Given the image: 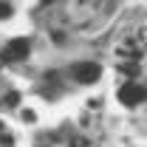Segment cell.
I'll return each mask as SVG.
<instances>
[{"label": "cell", "mask_w": 147, "mask_h": 147, "mask_svg": "<svg viewBox=\"0 0 147 147\" xmlns=\"http://www.w3.org/2000/svg\"><path fill=\"white\" fill-rule=\"evenodd\" d=\"M17 99H20V93H6V105H9V108H11V105H17Z\"/></svg>", "instance_id": "5"}, {"label": "cell", "mask_w": 147, "mask_h": 147, "mask_svg": "<svg viewBox=\"0 0 147 147\" xmlns=\"http://www.w3.org/2000/svg\"><path fill=\"white\" fill-rule=\"evenodd\" d=\"M71 74H74L76 82H96L102 68L96 62H76V65H71Z\"/></svg>", "instance_id": "3"}, {"label": "cell", "mask_w": 147, "mask_h": 147, "mask_svg": "<svg viewBox=\"0 0 147 147\" xmlns=\"http://www.w3.org/2000/svg\"><path fill=\"white\" fill-rule=\"evenodd\" d=\"M0 130H3V125H0Z\"/></svg>", "instance_id": "9"}, {"label": "cell", "mask_w": 147, "mask_h": 147, "mask_svg": "<svg viewBox=\"0 0 147 147\" xmlns=\"http://www.w3.org/2000/svg\"><path fill=\"white\" fill-rule=\"evenodd\" d=\"M6 17H11V3H0V20H6Z\"/></svg>", "instance_id": "4"}, {"label": "cell", "mask_w": 147, "mask_h": 147, "mask_svg": "<svg viewBox=\"0 0 147 147\" xmlns=\"http://www.w3.org/2000/svg\"><path fill=\"white\" fill-rule=\"evenodd\" d=\"M42 3H51V0H42Z\"/></svg>", "instance_id": "8"}, {"label": "cell", "mask_w": 147, "mask_h": 147, "mask_svg": "<svg viewBox=\"0 0 147 147\" xmlns=\"http://www.w3.org/2000/svg\"><path fill=\"white\" fill-rule=\"evenodd\" d=\"M122 71L125 74H139V65H122Z\"/></svg>", "instance_id": "6"}, {"label": "cell", "mask_w": 147, "mask_h": 147, "mask_svg": "<svg viewBox=\"0 0 147 147\" xmlns=\"http://www.w3.org/2000/svg\"><path fill=\"white\" fill-rule=\"evenodd\" d=\"M23 119L26 122H34V110H23Z\"/></svg>", "instance_id": "7"}, {"label": "cell", "mask_w": 147, "mask_h": 147, "mask_svg": "<svg viewBox=\"0 0 147 147\" xmlns=\"http://www.w3.org/2000/svg\"><path fill=\"white\" fill-rule=\"evenodd\" d=\"M119 99H122V105H127V108H136V105H142L147 99V91L142 85H136V82H127V85H122V91H119Z\"/></svg>", "instance_id": "2"}, {"label": "cell", "mask_w": 147, "mask_h": 147, "mask_svg": "<svg viewBox=\"0 0 147 147\" xmlns=\"http://www.w3.org/2000/svg\"><path fill=\"white\" fill-rule=\"evenodd\" d=\"M28 48H31V42H28L26 37H17V40H11V42L0 51V59H3V62H17V59H26Z\"/></svg>", "instance_id": "1"}]
</instances>
